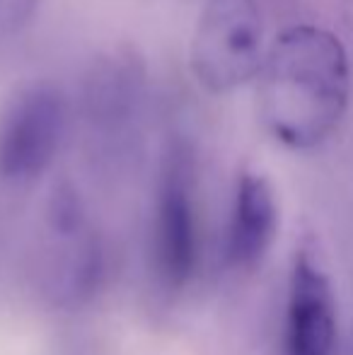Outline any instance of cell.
<instances>
[{"instance_id": "obj_1", "label": "cell", "mask_w": 353, "mask_h": 355, "mask_svg": "<svg viewBox=\"0 0 353 355\" xmlns=\"http://www.w3.org/2000/svg\"><path fill=\"white\" fill-rule=\"evenodd\" d=\"M351 71L339 37L315 24L291 27L271 44L259 71V114L288 148H315L349 107Z\"/></svg>"}, {"instance_id": "obj_2", "label": "cell", "mask_w": 353, "mask_h": 355, "mask_svg": "<svg viewBox=\"0 0 353 355\" xmlns=\"http://www.w3.org/2000/svg\"><path fill=\"white\" fill-rule=\"evenodd\" d=\"M78 116L92 157L109 169L141 155L148 121V75L128 51L104 53L87 68L78 97Z\"/></svg>"}, {"instance_id": "obj_3", "label": "cell", "mask_w": 353, "mask_h": 355, "mask_svg": "<svg viewBox=\"0 0 353 355\" xmlns=\"http://www.w3.org/2000/svg\"><path fill=\"white\" fill-rule=\"evenodd\" d=\"M73 104L51 83L19 87L0 109V182L29 187L51 169L68 138Z\"/></svg>"}, {"instance_id": "obj_4", "label": "cell", "mask_w": 353, "mask_h": 355, "mask_svg": "<svg viewBox=\"0 0 353 355\" xmlns=\"http://www.w3.org/2000/svg\"><path fill=\"white\" fill-rule=\"evenodd\" d=\"M264 56L259 0H206L189 49L191 71L206 92L240 89L259 75Z\"/></svg>"}, {"instance_id": "obj_5", "label": "cell", "mask_w": 353, "mask_h": 355, "mask_svg": "<svg viewBox=\"0 0 353 355\" xmlns=\"http://www.w3.org/2000/svg\"><path fill=\"white\" fill-rule=\"evenodd\" d=\"M102 273L104 249L85 206L73 189H58L49 203L46 234L39 254L44 295L58 307H76L92 297Z\"/></svg>"}, {"instance_id": "obj_6", "label": "cell", "mask_w": 353, "mask_h": 355, "mask_svg": "<svg viewBox=\"0 0 353 355\" xmlns=\"http://www.w3.org/2000/svg\"><path fill=\"white\" fill-rule=\"evenodd\" d=\"M153 252L160 278L182 288L198 261L196 164L187 143L177 141L162 159L153 220Z\"/></svg>"}, {"instance_id": "obj_7", "label": "cell", "mask_w": 353, "mask_h": 355, "mask_svg": "<svg viewBox=\"0 0 353 355\" xmlns=\"http://www.w3.org/2000/svg\"><path fill=\"white\" fill-rule=\"evenodd\" d=\"M336 309L325 273L307 254L295 259L286 317V355H334Z\"/></svg>"}, {"instance_id": "obj_8", "label": "cell", "mask_w": 353, "mask_h": 355, "mask_svg": "<svg viewBox=\"0 0 353 355\" xmlns=\"http://www.w3.org/2000/svg\"><path fill=\"white\" fill-rule=\"evenodd\" d=\"M278 227V208L271 184L247 172L237 184L235 206L227 227V259L240 268H252L266 257Z\"/></svg>"}]
</instances>
